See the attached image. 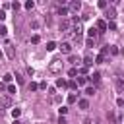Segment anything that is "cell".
<instances>
[{"mask_svg": "<svg viewBox=\"0 0 124 124\" xmlns=\"http://www.w3.org/2000/svg\"><path fill=\"white\" fill-rule=\"evenodd\" d=\"M29 89H31V91H37V89H39V83H31Z\"/></svg>", "mask_w": 124, "mask_h": 124, "instance_id": "d6a6232c", "label": "cell"}, {"mask_svg": "<svg viewBox=\"0 0 124 124\" xmlns=\"http://www.w3.org/2000/svg\"><path fill=\"white\" fill-rule=\"evenodd\" d=\"M39 41H41V37H39V35H33V37H31V43H35V45H37Z\"/></svg>", "mask_w": 124, "mask_h": 124, "instance_id": "cb8c5ba5", "label": "cell"}, {"mask_svg": "<svg viewBox=\"0 0 124 124\" xmlns=\"http://www.w3.org/2000/svg\"><path fill=\"white\" fill-rule=\"evenodd\" d=\"M87 35H89V39H95V37H97V35H99V31H97V29H95V27H91V29H89V31H87Z\"/></svg>", "mask_w": 124, "mask_h": 124, "instance_id": "8fae6325", "label": "cell"}, {"mask_svg": "<svg viewBox=\"0 0 124 124\" xmlns=\"http://www.w3.org/2000/svg\"><path fill=\"white\" fill-rule=\"evenodd\" d=\"M58 124H68V122H66V118H64V116H60V118H58Z\"/></svg>", "mask_w": 124, "mask_h": 124, "instance_id": "d590c367", "label": "cell"}, {"mask_svg": "<svg viewBox=\"0 0 124 124\" xmlns=\"http://www.w3.org/2000/svg\"><path fill=\"white\" fill-rule=\"evenodd\" d=\"M76 83H78V85H85V83H87V78H78Z\"/></svg>", "mask_w": 124, "mask_h": 124, "instance_id": "e0dca14e", "label": "cell"}, {"mask_svg": "<svg viewBox=\"0 0 124 124\" xmlns=\"http://www.w3.org/2000/svg\"><path fill=\"white\" fill-rule=\"evenodd\" d=\"M58 48H60V52H64V54H70V52H72V45H70L68 41L60 43V46H58Z\"/></svg>", "mask_w": 124, "mask_h": 124, "instance_id": "277c9868", "label": "cell"}, {"mask_svg": "<svg viewBox=\"0 0 124 124\" xmlns=\"http://www.w3.org/2000/svg\"><path fill=\"white\" fill-rule=\"evenodd\" d=\"M103 60H105V56H103V54H99V56H97V58H95V62H97V64H101V62H103Z\"/></svg>", "mask_w": 124, "mask_h": 124, "instance_id": "f546056e", "label": "cell"}, {"mask_svg": "<svg viewBox=\"0 0 124 124\" xmlns=\"http://www.w3.org/2000/svg\"><path fill=\"white\" fill-rule=\"evenodd\" d=\"M6 91H8V93H16V85H8Z\"/></svg>", "mask_w": 124, "mask_h": 124, "instance_id": "4316f807", "label": "cell"}, {"mask_svg": "<svg viewBox=\"0 0 124 124\" xmlns=\"http://www.w3.org/2000/svg\"><path fill=\"white\" fill-rule=\"evenodd\" d=\"M56 85H58V87H66V81H64V79H56Z\"/></svg>", "mask_w": 124, "mask_h": 124, "instance_id": "d4e9b609", "label": "cell"}, {"mask_svg": "<svg viewBox=\"0 0 124 124\" xmlns=\"http://www.w3.org/2000/svg\"><path fill=\"white\" fill-rule=\"evenodd\" d=\"M14 124H19V122H17V120H14Z\"/></svg>", "mask_w": 124, "mask_h": 124, "instance_id": "74e56055", "label": "cell"}, {"mask_svg": "<svg viewBox=\"0 0 124 124\" xmlns=\"http://www.w3.org/2000/svg\"><path fill=\"white\" fill-rule=\"evenodd\" d=\"M116 105H118V107H124V99H122V97H120V99H118V101H116Z\"/></svg>", "mask_w": 124, "mask_h": 124, "instance_id": "e575fe53", "label": "cell"}, {"mask_svg": "<svg viewBox=\"0 0 124 124\" xmlns=\"http://www.w3.org/2000/svg\"><path fill=\"white\" fill-rule=\"evenodd\" d=\"M116 87H118V89H120V91H122V87H124V83H122V81H120V78H116Z\"/></svg>", "mask_w": 124, "mask_h": 124, "instance_id": "484cf974", "label": "cell"}, {"mask_svg": "<svg viewBox=\"0 0 124 124\" xmlns=\"http://www.w3.org/2000/svg\"><path fill=\"white\" fill-rule=\"evenodd\" d=\"M4 19H6V14H4V12H0V21H4Z\"/></svg>", "mask_w": 124, "mask_h": 124, "instance_id": "8d00e7d4", "label": "cell"}, {"mask_svg": "<svg viewBox=\"0 0 124 124\" xmlns=\"http://www.w3.org/2000/svg\"><path fill=\"white\" fill-rule=\"evenodd\" d=\"M62 68H64L62 58H52V60H50V64H48V72H50V74H60V72H62Z\"/></svg>", "mask_w": 124, "mask_h": 124, "instance_id": "6da1fadb", "label": "cell"}, {"mask_svg": "<svg viewBox=\"0 0 124 124\" xmlns=\"http://www.w3.org/2000/svg\"><path fill=\"white\" fill-rule=\"evenodd\" d=\"M58 110H60V116H64V114H66V112H68V107H60V108H58Z\"/></svg>", "mask_w": 124, "mask_h": 124, "instance_id": "83f0119b", "label": "cell"}, {"mask_svg": "<svg viewBox=\"0 0 124 124\" xmlns=\"http://www.w3.org/2000/svg\"><path fill=\"white\" fill-rule=\"evenodd\" d=\"M81 10V2L79 0H72L70 4H68V12H74V14H78Z\"/></svg>", "mask_w": 124, "mask_h": 124, "instance_id": "7a4b0ae2", "label": "cell"}, {"mask_svg": "<svg viewBox=\"0 0 124 124\" xmlns=\"http://www.w3.org/2000/svg\"><path fill=\"white\" fill-rule=\"evenodd\" d=\"M0 58H2V50H0Z\"/></svg>", "mask_w": 124, "mask_h": 124, "instance_id": "f35d334b", "label": "cell"}, {"mask_svg": "<svg viewBox=\"0 0 124 124\" xmlns=\"http://www.w3.org/2000/svg\"><path fill=\"white\" fill-rule=\"evenodd\" d=\"M10 107H12V99L10 97H0V110L10 108Z\"/></svg>", "mask_w": 124, "mask_h": 124, "instance_id": "3957f363", "label": "cell"}, {"mask_svg": "<svg viewBox=\"0 0 124 124\" xmlns=\"http://www.w3.org/2000/svg\"><path fill=\"white\" fill-rule=\"evenodd\" d=\"M107 27H108V29H112V31H114V29H116V23H114V21H108V23H107Z\"/></svg>", "mask_w": 124, "mask_h": 124, "instance_id": "603a6c76", "label": "cell"}, {"mask_svg": "<svg viewBox=\"0 0 124 124\" xmlns=\"http://www.w3.org/2000/svg\"><path fill=\"white\" fill-rule=\"evenodd\" d=\"M89 79H91V81H99V79H101V74H99V72H95V74H93Z\"/></svg>", "mask_w": 124, "mask_h": 124, "instance_id": "5bb4252c", "label": "cell"}, {"mask_svg": "<svg viewBox=\"0 0 124 124\" xmlns=\"http://www.w3.org/2000/svg\"><path fill=\"white\" fill-rule=\"evenodd\" d=\"M107 17H108L110 21L116 17V12H114V8H108V10H107Z\"/></svg>", "mask_w": 124, "mask_h": 124, "instance_id": "9c48e42d", "label": "cell"}, {"mask_svg": "<svg viewBox=\"0 0 124 124\" xmlns=\"http://www.w3.org/2000/svg\"><path fill=\"white\" fill-rule=\"evenodd\" d=\"M16 79H17V83H23V78H21L19 74H16Z\"/></svg>", "mask_w": 124, "mask_h": 124, "instance_id": "836d02e7", "label": "cell"}, {"mask_svg": "<svg viewBox=\"0 0 124 124\" xmlns=\"http://www.w3.org/2000/svg\"><path fill=\"white\" fill-rule=\"evenodd\" d=\"M97 29H99V31H107V21L99 19V21H97Z\"/></svg>", "mask_w": 124, "mask_h": 124, "instance_id": "30bf717a", "label": "cell"}, {"mask_svg": "<svg viewBox=\"0 0 124 124\" xmlns=\"http://www.w3.org/2000/svg\"><path fill=\"white\" fill-rule=\"evenodd\" d=\"M19 114H21V110H19V108H12V116H14V120H16Z\"/></svg>", "mask_w": 124, "mask_h": 124, "instance_id": "9a60e30c", "label": "cell"}, {"mask_svg": "<svg viewBox=\"0 0 124 124\" xmlns=\"http://www.w3.org/2000/svg\"><path fill=\"white\" fill-rule=\"evenodd\" d=\"M78 74H87V68H85V66H81V68H78Z\"/></svg>", "mask_w": 124, "mask_h": 124, "instance_id": "4dcf8cb0", "label": "cell"}, {"mask_svg": "<svg viewBox=\"0 0 124 124\" xmlns=\"http://www.w3.org/2000/svg\"><path fill=\"white\" fill-rule=\"evenodd\" d=\"M68 74H70V78H76V76H78V68H72Z\"/></svg>", "mask_w": 124, "mask_h": 124, "instance_id": "ffe728a7", "label": "cell"}, {"mask_svg": "<svg viewBox=\"0 0 124 124\" xmlns=\"http://www.w3.org/2000/svg\"><path fill=\"white\" fill-rule=\"evenodd\" d=\"M56 12H58V16H66V14H68V8H66V6H60Z\"/></svg>", "mask_w": 124, "mask_h": 124, "instance_id": "7c38bea8", "label": "cell"}, {"mask_svg": "<svg viewBox=\"0 0 124 124\" xmlns=\"http://www.w3.org/2000/svg\"><path fill=\"white\" fill-rule=\"evenodd\" d=\"M54 48H56V43H52V41L46 43V50H54Z\"/></svg>", "mask_w": 124, "mask_h": 124, "instance_id": "2e32d148", "label": "cell"}, {"mask_svg": "<svg viewBox=\"0 0 124 124\" xmlns=\"http://www.w3.org/2000/svg\"><path fill=\"white\" fill-rule=\"evenodd\" d=\"M70 64H79V58H76V56H70V60H68Z\"/></svg>", "mask_w": 124, "mask_h": 124, "instance_id": "d6986e66", "label": "cell"}, {"mask_svg": "<svg viewBox=\"0 0 124 124\" xmlns=\"http://www.w3.org/2000/svg\"><path fill=\"white\" fill-rule=\"evenodd\" d=\"M12 79H14V76H12V74H6V76H4V81H6V83H10Z\"/></svg>", "mask_w": 124, "mask_h": 124, "instance_id": "44dd1931", "label": "cell"}, {"mask_svg": "<svg viewBox=\"0 0 124 124\" xmlns=\"http://www.w3.org/2000/svg\"><path fill=\"white\" fill-rule=\"evenodd\" d=\"M12 8H14V10H16V12H17V10H19V8H21V4H19V2H14V4H12Z\"/></svg>", "mask_w": 124, "mask_h": 124, "instance_id": "f1b7e54d", "label": "cell"}, {"mask_svg": "<svg viewBox=\"0 0 124 124\" xmlns=\"http://www.w3.org/2000/svg\"><path fill=\"white\" fill-rule=\"evenodd\" d=\"M66 85H68L70 89H76V87H78V83H76V81H70V83H66Z\"/></svg>", "mask_w": 124, "mask_h": 124, "instance_id": "1f68e13d", "label": "cell"}, {"mask_svg": "<svg viewBox=\"0 0 124 124\" xmlns=\"http://www.w3.org/2000/svg\"><path fill=\"white\" fill-rule=\"evenodd\" d=\"M41 124H43V122H41Z\"/></svg>", "mask_w": 124, "mask_h": 124, "instance_id": "ab89813d", "label": "cell"}, {"mask_svg": "<svg viewBox=\"0 0 124 124\" xmlns=\"http://www.w3.org/2000/svg\"><path fill=\"white\" fill-rule=\"evenodd\" d=\"M93 93H95V89H93V87H85V95H89V97H91Z\"/></svg>", "mask_w": 124, "mask_h": 124, "instance_id": "7402d4cb", "label": "cell"}, {"mask_svg": "<svg viewBox=\"0 0 124 124\" xmlns=\"http://www.w3.org/2000/svg\"><path fill=\"white\" fill-rule=\"evenodd\" d=\"M6 56H8L10 60H14V58H16V52H14V46H10V45H6Z\"/></svg>", "mask_w": 124, "mask_h": 124, "instance_id": "8992f818", "label": "cell"}, {"mask_svg": "<svg viewBox=\"0 0 124 124\" xmlns=\"http://www.w3.org/2000/svg\"><path fill=\"white\" fill-rule=\"evenodd\" d=\"M70 27H72V23H70L68 19H62V21H60V31H66V33H68Z\"/></svg>", "mask_w": 124, "mask_h": 124, "instance_id": "5b68a950", "label": "cell"}, {"mask_svg": "<svg viewBox=\"0 0 124 124\" xmlns=\"http://www.w3.org/2000/svg\"><path fill=\"white\" fill-rule=\"evenodd\" d=\"M78 105H79V108H83V110L89 108V101H87V99H78Z\"/></svg>", "mask_w": 124, "mask_h": 124, "instance_id": "ba28073f", "label": "cell"}, {"mask_svg": "<svg viewBox=\"0 0 124 124\" xmlns=\"http://www.w3.org/2000/svg\"><path fill=\"white\" fill-rule=\"evenodd\" d=\"M83 66L87 68V66H93V56L91 54H85L83 56Z\"/></svg>", "mask_w": 124, "mask_h": 124, "instance_id": "52a82bcc", "label": "cell"}, {"mask_svg": "<svg viewBox=\"0 0 124 124\" xmlns=\"http://www.w3.org/2000/svg\"><path fill=\"white\" fill-rule=\"evenodd\" d=\"M76 101H78V95H74V93L68 95V103H76Z\"/></svg>", "mask_w": 124, "mask_h": 124, "instance_id": "ac0fdd59", "label": "cell"}, {"mask_svg": "<svg viewBox=\"0 0 124 124\" xmlns=\"http://www.w3.org/2000/svg\"><path fill=\"white\" fill-rule=\"evenodd\" d=\"M33 6H35L33 0H27V2H25V10H33Z\"/></svg>", "mask_w": 124, "mask_h": 124, "instance_id": "4fadbf2b", "label": "cell"}]
</instances>
